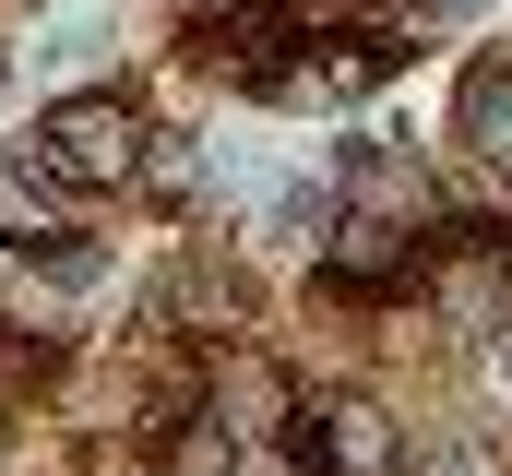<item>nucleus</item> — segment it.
<instances>
[{
  "instance_id": "6e6552de",
  "label": "nucleus",
  "mask_w": 512,
  "mask_h": 476,
  "mask_svg": "<svg viewBox=\"0 0 512 476\" xmlns=\"http://www.w3.org/2000/svg\"><path fill=\"white\" fill-rule=\"evenodd\" d=\"M239 465V441L215 429V417H179V441H167V476H227Z\"/></svg>"
},
{
  "instance_id": "423d86ee",
  "label": "nucleus",
  "mask_w": 512,
  "mask_h": 476,
  "mask_svg": "<svg viewBox=\"0 0 512 476\" xmlns=\"http://www.w3.org/2000/svg\"><path fill=\"white\" fill-rule=\"evenodd\" d=\"M405 262H417V250H405L393 215H346V227H334V274H346V286H405Z\"/></svg>"
},
{
  "instance_id": "39448f33",
  "label": "nucleus",
  "mask_w": 512,
  "mask_h": 476,
  "mask_svg": "<svg viewBox=\"0 0 512 476\" xmlns=\"http://www.w3.org/2000/svg\"><path fill=\"white\" fill-rule=\"evenodd\" d=\"M0 250H60V191L24 155H0Z\"/></svg>"
},
{
  "instance_id": "f257e3e1",
  "label": "nucleus",
  "mask_w": 512,
  "mask_h": 476,
  "mask_svg": "<svg viewBox=\"0 0 512 476\" xmlns=\"http://www.w3.org/2000/svg\"><path fill=\"white\" fill-rule=\"evenodd\" d=\"M48 167L120 191L131 167H143V108H131V96H60V108H48Z\"/></svg>"
},
{
  "instance_id": "7ed1b4c3",
  "label": "nucleus",
  "mask_w": 512,
  "mask_h": 476,
  "mask_svg": "<svg viewBox=\"0 0 512 476\" xmlns=\"http://www.w3.org/2000/svg\"><path fill=\"white\" fill-rule=\"evenodd\" d=\"M382 72H393V48H370V36H358V48H310V60H274V72H262V96H274V108H346V96H370Z\"/></svg>"
},
{
  "instance_id": "0eeeda50",
  "label": "nucleus",
  "mask_w": 512,
  "mask_h": 476,
  "mask_svg": "<svg viewBox=\"0 0 512 476\" xmlns=\"http://www.w3.org/2000/svg\"><path fill=\"white\" fill-rule=\"evenodd\" d=\"M453 131H465L477 155H501V167H512V60H477V72H465V108H453Z\"/></svg>"
},
{
  "instance_id": "1a4fd4ad",
  "label": "nucleus",
  "mask_w": 512,
  "mask_h": 476,
  "mask_svg": "<svg viewBox=\"0 0 512 476\" xmlns=\"http://www.w3.org/2000/svg\"><path fill=\"white\" fill-rule=\"evenodd\" d=\"M143 179H155L167 203H191V191H203V167H191V143H155V131H143Z\"/></svg>"
},
{
  "instance_id": "20e7f679",
  "label": "nucleus",
  "mask_w": 512,
  "mask_h": 476,
  "mask_svg": "<svg viewBox=\"0 0 512 476\" xmlns=\"http://www.w3.org/2000/svg\"><path fill=\"white\" fill-rule=\"evenodd\" d=\"M286 417H298V393H286V369H274V357H215V429H227L239 453L274 441Z\"/></svg>"
},
{
  "instance_id": "f03ea898",
  "label": "nucleus",
  "mask_w": 512,
  "mask_h": 476,
  "mask_svg": "<svg viewBox=\"0 0 512 476\" xmlns=\"http://www.w3.org/2000/svg\"><path fill=\"white\" fill-rule=\"evenodd\" d=\"M298 453L322 476H393L405 465V441H393V417L370 405V393H334L322 417H298Z\"/></svg>"
}]
</instances>
